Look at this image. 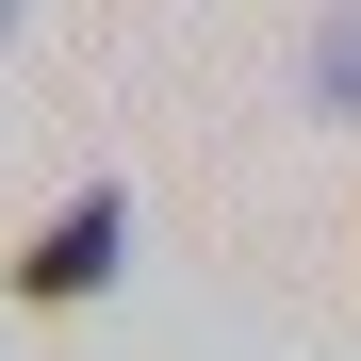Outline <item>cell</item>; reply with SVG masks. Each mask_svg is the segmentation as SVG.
I'll use <instances>...</instances> for the list:
<instances>
[{
  "instance_id": "cell-1",
  "label": "cell",
  "mask_w": 361,
  "mask_h": 361,
  "mask_svg": "<svg viewBox=\"0 0 361 361\" xmlns=\"http://www.w3.org/2000/svg\"><path fill=\"white\" fill-rule=\"evenodd\" d=\"M115 247H132V197H115V180H82V197L17 247V295H33V312H49V295H99V279H115Z\"/></svg>"
},
{
  "instance_id": "cell-2",
  "label": "cell",
  "mask_w": 361,
  "mask_h": 361,
  "mask_svg": "<svg viewBox=\"0 0 361 361\" xmlns=\"http://www.w3.org/2000/svg\"><path fill=\"white\" fill-rule=\"evenodd\" d=\"M312 99H329V115H361V0L312 33Z\"/></svg>"
}]
</instances>
